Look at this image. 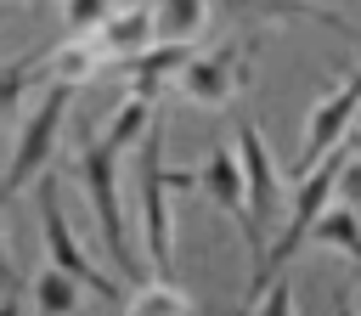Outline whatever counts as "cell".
<instances>
[{
	"label": "cell",
	"mask_w": 361,
	"mask_h": 316,
	"mask_svg": "<svg viewBox=\"0 0 361 316\" xmlns=\"http://www.w3.org/2000/svg\"><path fill=\"white\" fill-rule=\"evenodd\" d=\"M344 158H350V135L316 164V169H305L299 175V186H293V198H288V220H282V231L265 243V260L248 271V305L271 288V276H282V265L310 243V226H316V214L338 198V175H344Z\"/></svg>",
	"instance_id": "6da1fadb"
},
{
	"label": "cell",
	"mask_w": 361,
	"mask_h": 316,
	"mask_svg": "<svg viewBox=\"0 0 361 316\" xmlns=\"http://www.w3.org/2000/svg\"><path fill=\"white\" fill-rule=\"evenodd\" d=\"M164 113L147 124V135L135 141V203H141V248L158 282H175V186H169V164H164Z\"/></svg>",
	"instance_id": "7a4b0ae2"
},
{
	"label": "cell",
	"mask_w": 361,
	"mask_h": 316,
	"mask_svg": "<svg viewBox=\"0 0 361 316\" xmlns=\"http://www.w3.org/2000/svg\"><path fill=\"white\" fill-rule=\"evenodd\" d=\"M118 158L124 152H113L102 135L90 141H79V152H73V181L85 186V203H90V214H96V231H102V248H107V260H113V271L124 276V282H141V260H135V248H130V226H124V203H118Z\"/></svg>",
	"instance_id": "3957f363"
},
{
	"label": "cell",
	"mask_w": 361,
	"mask_h": 316,
	"mask_svg": "<svg viewBox=\"0 0 361 316\" xmlns=\"http://www.w3.org/2000/svg\"><path fill=\"white\" fill-rule=\"evenodd\" d=\"M73 96H79V85H68V79H45L39 107L23 113V130H17V141H11V164H6V175H0V181H6V198L28 192V186L51 169L56 141H62L68 113H73Z\"/></svg>",
	"instance_id": "277c9868"
},
{
	"label": "cell",
	"mask_w": 361,
	"mask_h": 316,
	"mask_svg": "<svg viewBox=\"0 0 361 316\" xmlns=\"http://www.w3.org/2000/svg\"><path fill=\"white\" fill-rule=\"evenodd\" d=\"M28 192H34V214H39V231H45V260H51L56 271H68L79 288H90L96 299L118 305V299H124V282H118V276H107V271L90 260V248L79 243V231H73V220H68V209H62L56 175L45 169V175H39Z\"/></svg>",
	"instance_id": "5b68a950"
},
{
	"label": "cell",
	"mask_w": 361,
	"mask_h": 316,
	"mask_svg": "<svg viewBox=\"0 0 361 316\" xmlns=\"http://www.w3.org/2000/svg\"><path fill=\"white\" fill-rule=\"evenodd\" d=\"M237 158H243V186H248V220H243V243H248V271L265 260L271 243V220L282 209V169L271 141L259 135L254 119H237Z\"/></svg>",
	"instance_id": "8992f818"
},
{
	"label": "cell",
	"mask_w": 361,
	"mask_h": 316,
	"mask_svg": "<svg viewBox=\"0 0 361 316\" xmlns=\"http://www.w3.org/2000/svg\"><path fill=\"white\" fill-rule=\"evenodd\" d=\"M254 56H259V40H226V45H214V51H192V62L180 68V79H175V90H180V102H192V107H226L231 96H243L248 90V79H254Z\"/></svg>",
	"instance_id": "52a82bcc"
},
{
	"label": "cell",
	"mask_w": 361,
	"mask_h": 316,
	"mask_svg": "<svg viewBox=\"0 0 361 316\" xmlns=\"http://www.w3.org/2000/svg\"><path fill=\"white\" fill-rule=\"evenodd\" d=\"M361 119V68H350L333 90H322L310 102V119H305V135H299V158H293V175L316 169Z\"/></svg>",
	"instance_id": "ba28073f"
},
{
	"label": "cell",
	"mask_w": 361,
	"mask_h": 316,
	"mask_svg": "<svg viewBox=\"0 0 361 316\" xmlns=\"http://www.w3.org/2000/svg\"><path fill=\"white\" fill-rule=\"evenodd\" d=\"M73 40L90 51V62H96V73H102V68H118V62L141 56V51L158 40V23H152V6H118V11H107L102 23H90V28L73 34Z\"/></svg>",
	"instance_id": "9c48e42d"
},
{
	"label": "cell",
	"mask_w": 361,
	"mask_h": 316,
	"mask_svg": "<svg viewBox=\"0 0 361 316\" xmlns=\"http://www.w3.org/2000/svg\"><path fill=\"white\" fill-rule=\"evenodd\" d=\"M186 62H192V45H186V40H152L141 56L118 62V73H124V96L158 102L164 90H175V79H180Z\"/></svg>",
	"instance_id": "30bf717a"
},
{
	"label": "cell",
	"mask_w": 361,
	"mask_h": 316,
	"mask_svg": "<svg viewBox=\"0 0 361 316\" xmlns=\"http://www.w3.org/2000/svg\"><path fill=\"white\" fill-rule=\"evenodd\" d=\"M197 192L226 214V220H248V186H243V158H237V147H226V141H214L209 152H203V164H197Z\"/></svg>",
	"instance_id": "8fae6325"
},
{
	"label": "cell",
	"mask_w": 361,
	"mask_h": 316,
	"mask_svg": "<svg viewBox=\"0 0 361 316\" xmlns=\"http://www.w3.org/2000/svg\"><path fill=\"white\" fill-rule=\"evenodd\" d=\"M243 6L254 17H271V23H322V28H333V34H344V40L361 45V23H350L344 11H333L322 0H243Z\"/></svg>",
	"instance_id": "7c38bea8"
},
{
	"label": "cell",
	"mask_w": 361,
	"mask_h": 316,
	"mask_svg": "<svg viewBox=\"0 0 361 316\" xmlns=\"http://www.w3.org/2000/svg\"><path fill=\"white\" fill-rule=\"evenodd\" d=\"M310 243H316V248H333V254H344V260L361 271V214H355L344 198H333V203L316 214V226H310Z\"/></svg>",
	"instance_id": "4fadbf2b"
},
{
	"label": "cell",
	"mask_w": 361,
	"mask_h": 316,
	"mask_svg": "<svg viewBox=\"0 0 361 316\" xmlns=\"http://www.w3.org/2000/svg\"><path fill=\"white\" fill-rule=\"evenodd\" d=\"M45 79H51V51H28L17 62H0V119H11L23 107V96Z\"/></svg>",
	"instance_id": "5bb4252c"
},
{
	"label": "cell",
	"mask_w": 361,
	"mask_h": 316,
	"mask_svg": "<svg viewBox=\"0 0 361 316\" xmlns=\"http://www.w3.org/2000/svg\"><path fill=\"white\" fill-rule=\"evenodd\" d=\"M28 305L34 316H79V282L68 271H56L51 260L34 271V288H28Z\"/></svg>",
	"instance_id": "9a60e30c"
},
{
	"label": "cell",
	"mask_w": 361,
	"mask_h": 316,
	"mask_svg": "<svg viewBox=\"0 0 361 316\" xmlns=\"http://www.w3.org/2000/svg\"><path fill=\"white\" fill-rule=\"evenodd\" d=\"M158 119V102H141V96H124L118 107H113V119H107V130H102V141L113 147V152H135V141L147 135V124Z\"/></svg>",
	"instance_id": "2e32d148"
},
{
	"label": "cell",
	"mask_w": 361,
	"mask_h": 316,
	"mask_svg": "<svg viewBox=\"0 0 361 316\" xmlns=\"http://www.w3.org/2000/svg\"><path fill=\"white\" fill-rule=\"evenodd\" d=\"M152 23H158V40H197L209 28V0H152Z\"/></svg>",
	"instance_id": "e0dca14e"
},
{
	"label": "cell",
	"mask_w": 361,
	"mask_h": 316,
	"mask_svg": "<svg viewBox=\"0 0 361 316\" xmlns=\"http://www.w3.org/2000/svg\"><path fill=\"white\" fill-rule=\"evenodd\" d=\"M124 316H197V305H192V293L180 288V282H147V288H135L130 293V310Z\"/></svg>",
	"instance_id": "ac0fdd59"
},
{
	"label": "cell",
	"mask_w": 361,
	"mask_h": 316,
	"mask_svg": "<svg viewBox=\"0 0 361 316\" xmlns=\"http://www.w3.org/2000/svg\"><path fill=\"white\" fill-rule=\"evenodd\" d=\"M113 11V0H62V23H68V34H85L90 23H102Z\"/></svg>",
	"instance_id": "d6986e66"
},
{
	"label": "cell",
	"mask_w": 361,
	"mask_h": 316,
	"mask_svg": "<svg viewBox=\"0 0 361 316\" xmlns=\"http://www.w3.org/2000/svg\"><path fill=\"white\" fill-rule=\"evenodd\" d=\"M248 316H293V288H288V276H276V282L248 305Z\"/></svg>",
	"instance_id": "ffe728a7"
},
{
	"label": "cell",
	"mask_w": 361,
	"mask_h": 316,
	"mask_svg": "<svg viewBox=\"0 0 361 316\" xmlns=\"http://www.w3.org/2000/svg\"><path fill=\"white\" fill-rule=\"evenodd\" d=\"M0 288H6V293L17 288V271H11V254H6V237H0Z\"/></svg>",
	"instance_id": "44dd1931"
},
{
	"label": "cell",
	"mask_w": 361,
	"mask_h": 316,
	"mask_svg": "<svg viewBox=\"0 0 361 316\" xmlns=\"http://www.w3.org/2000/svg\"><path fill=\"white\" fill-rule=\"evenodd\" d=\"M0 316H23V288H11V293L0 299Z\"/></svg>",
	"instance_id": "7402d4cb"
},
{
	"label": "cell",
	"mask_w": 361,
	"mask_h": 316,
	"mask_svg": "<svg viewBox=\"0 0 361 316\" xmlns=\"http://www.w3.org/2000/svg\"><path fill=\"white\" fill-rule=\"evenodd\" d=\"M333 316H355V310H350V299H344V293H338V305H333Z\"/></svg>",
	"instance_id": "603a6c76"
},
{
	"label": "cell",
	"mask_w": 361,
	"mask_h": 316,
	"mask_svg": "<svg viewBox=\"0 0 361 316\" xmlns=\"http://www.w3.org/2000/svg\"><path fill=\"white\" fill-rule=\"evenodd\" d=\"M0 203H11V198H6V181H0Z\"/></svg>",
	"instance_id": "cb8c5ba5"
},
{
	"label": "cell",
	"mask_w": 361,
	"mask_h": 316,
	"mask_svg": "<svg viewBox=\"0 0 361 316\" xmlns=\"http://www.w3.org/2000/svg\"><path fill=\"white\" fill-rule=\"evenodd\" d=\"M0 6H6V0H0ZM0 17H6V11H0Z\"/></svg>",
	"instance_id": "d4e9b609"
}]
</instances>
